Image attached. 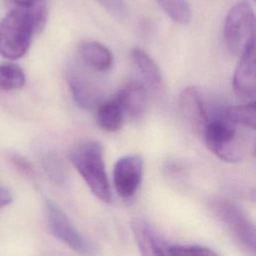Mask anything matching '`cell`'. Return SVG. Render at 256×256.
Wrapping results in <instances>:
<instances>
[{
  "mask_svg": "<svg viewBox=\"0 0 256 256\" xmlns=\"http://www.w3.org/2000/svg\"><path fill=\"white\" fill-rule=\"evenodd\" d=\"M45 20L43 1L29 7L15 5L0 20V55L12 60L23 57L33 35L41 31Z\"/></svg>",
  "mask_w": 256,
  "mask_h": 256,
  "instance_id": "1",
  "label": "cell"
},
{
  "mask_svg": "<svg viewBox=\"0 0 256 256\" xmlns=\"http://www.w3.org/2000/svg\"><path fill=\"white\" fill-rule=\"evenodd\" d=\"M200 136L206 147L223 161L239 162L245 154V144L240 138L237 125L227 118L224 108L210 107Z\"/></svg>",
  "mask_w": 256,
  "mask_h": 256,
  "instance_id": "2",
  "label": "cell"
},
{
  "mask_svg": "<svg viewBox=\"0 0 256 256\" xmlns=\"http://www.w3.org/2000/svg\"><path fill=\"white\" fill-rule=\"evenodd\" d=\"M69 158L92 193L101 201L110 202L112 196L100 142L96 140L80 142L71 149Z\"/></svg>",
  "mask_w": 256,
  "mask_h": 256,
  "instance_id": "3",
  "label": "cell"
},
{
  "mask_svg": "<svg viewBox=\"0 0 256 256\" xmlns=\"http://www.w3.org/2000/svg\"><path fill=\"white\" fill-rule=\"evenodd\" d=\"M208 206L232 236L247 250L255 253V227L245 211L237 203L222 197L210 199Z\"/></svg>",
  "mask_w": 256,
  "mask_h": 256,
  "instance_id": "4",
  "label": "cell"
},
{
  "mask_svg": "<svg viewBox=\"0 0 256 256\" xmlns=\"http://www.w3.org/2000/svg\"><path fill=\"white\" fill-rule=\"evenodd\" d=\"M254 10L247 1L233 5L224 19L223 38L228 50L240 55L254 41Z\"/></svg>",
  "mask_w": 256,
  "mask_h": 256,
  "instance_id": "5",
  "label": "cell"
},
{
  "mask_svg": "<svg viewBox=\"0 0 256 256\" xmlns=\"http://www.w3.org/2000/svg\"><path fill=\"white\" fill-rule=\"evenodd\" d=\"M45 215L51 233L79 254H95V246L72 224L66 213L53 200H45Z\"/></svg>",
  "mask_w": 256,
  "mask_h": 256,
  "instance_id": "6",
  "label": "cell"
},
{
  "mask_svg": "<svg viewBox=\"0 0 256 256\" xmlns=\"http://www.w3.org/2000/svg\"><path fill=\"white\" fill-rule=\"evenodd\" d=\"M143 161L139 155L128 154L120 157L113 169V184L122 198H131L142 182Z\"/></svg>",
  "mask_w": 256,
  "mask_h": 256,
  "instance_id": "7",
  "label": "cell"
},
{
  "mask_svg": "<svg viewBox=\"0 0 256 256\" xmlns=\"http://www.w3.org/2000/svg\"><path fill=\"white\" fill-rule=\"evenodd\" d=\"M233 88L238 96L254 100L256 92L254 41L250 42L240 54L233 75Z\"/></svg>",
  "mask_w": 256,
  "mask_h": 256,
  "instance_id": "8",
  "label": "cell"
},
{
  "mask_svg": "<svg viewBox=\"0 0 256 256\" xmlns=\"http://www.w3.org/2000/svg\"><path fill=\"white\" fill-rule=\"evenodd\" d=\"M179 106L184 119L200 136L210 109L202 93L195 87L183 89L179 98Z\"/></svg>",
  "mask_w": 256,
  "mask_h": 256,
  "instance_id": "9",
  "label": "cell"
},
{
  "mask_svg": "<svg viewBox=\"0 0 256 256\" xmlns=\"http://www.w3.org/2000/svg\"><path fill=\"white\" fill-rule=\"evenodd\" d=\"M66 81L77 105L85 110L97 106L100 100L96 84L81 69L71 67L66 71Z\"/></svg>",
  "mask_w": 256,
  "mask_h": 256,
  "instance_id": "10",
  "label": "cell"
},
{
  "mask_svg": "<svg viewBox=\"0 0 256 256\" xmlns=\"http://www.w3.org/2000/svg\"><path fill=\"white\" fill-rule=\"evenodd\" d=\"M131 230L142 255H166L170 243L165 241L145 218H133Z\"/></svg>",
  "mask_w": 256,
  "mask_h": 256,
  "instance_id": "11",
  "label": "cell"
},
{
  "mask_svg": "<svg viewBox=\"0 0 256 256\" xmlns=\"http://www.w3.org/2000/svg\"><path fill=\"white\" fill-rule=\"evenodd\" d=\"M124 116L131 120L140 119L147 105V94L142 84L130 82L123 86L115 96Z\"/></svg>",
  "mask_w": 256,
  "mask_h": 256,
  "instance_id": "12",
  "label": "cell"
},
{
  "mask_svg": "<svg viewBox=\"0 0 256 256\" xmlns=\"http://www.w3.org/2000/svg\"><path fill=\"white\" fill-rule=\"evenodd\" d=\"M82 62L95 71H108L113 64V55L103 44L96 41H86L79 47Z\"/></svg>",
  "mask_w": 256,
  "mask_h": 256,
  "instance_id": "13",
  "label": "cell"
},
{
  "mask_svg": "<svg viewBox=\"0 0 256 256\" xmlns=\"http://www.w3.org/2000/svg\"><path fill=\"white\" fill-rule=\"evenodd\" d=\"M131 59L146 83L151 88L158 89L162 82V76L157 63L140 48H134L131 51Z\"/></svg>",
  "mask_w": 256,
  "mask_h": 256,
  "instance_id": "14",
  "label": "cell"
},
{
  "mask_svg": "<svg viewBox=\"0 0 256 256\" xmlns=\"http://www.w3.org/2000/svg\"><path fill=\"white\" fill-rule=\"evenodd\" d=\"M124 118V113L115 97L100 104L96 111L98 125L108 132H115L121 129Z\"/></svg>",
  "mask_w": 256,
  "mask_h": 256,
  "instance_id": "15",
  "label": "cell"
},
{
  "mask_svg": "<svg viewBox=\"0 0 256 256\" xmlns=\"http://www.w3.org/2000/svg\"><path fill=\"white\" fill-rule=\"evenodd\" d=\"M224 112L227 118L237 126L250 128L252 130L255 129L256 106L254 100L242 105L228 106L224 108Z\"/></svg>",
  "mask_w": 256,
  "mask_h": 256,
  "instance_id": "16",
  "label": "cell"
},
{
  "mask_svg": "<svg viewBox=\"0 0 256 256\" xmlns=\"http://www.w3.org/2000/svg\"><path fill=\"white\" fill-rule=\"evenodd\" d=\"M25 74L21 67L12 63L0 65V91L10 92L25 85Z\"/></svg>",
  "mask_w": 256,
  "mask_h": 256,
  "instance_id": "17",
  "label": "cell"
},
{
  "mask_svg": "<svg viewBox=\"0 0 256 256\" xmlns=\"http://www.w3.org/2000/svg\"><path fill=\"white\" fill-rule=\"evenodd\" d=\"M159 7L176 23L186 24L191 19V7L187 0H155Z\"/></svg>",
  "mask_w": 256,
  "mask_h": 256,
  "instance_id": "18",
  "label": "cell"
},
{
  "mask_svg": "<svg viewBox=\"0 0 256 256\" xmlns=\"http://www.w3.org/2000/svg\"><path fill=\"white\" fill-rule=\"evenodd\" d=\"M166 255H189V256H201V255H217V252L202 245L195 244H169Z\"/></svg>",
  "mask_w": 256,
  "mask_h": 256,
  "instance_id": "19",
  "label": "cell"
},
{
  "mask_svg": "<svg viewBox=\"0 0 256 256\" xmlns=\"http://www.w3.org/2000/svg\"><path fill=\"white\" fill-rule=\"evenodd\" d=\"M111 15L117 19H125L128 15V9L124 0H97Z\"/></svg>",
  "mask_w": 256,
  "mask_h": 256,
  "instance_id": "20",
  "label": "cell"
},
{
  "mask_svg": "<svg viewBox=\"0 0 256 256\" xmlns=\"http://www.w3.org/2000/svg\"><path fill=\"white\" fill-rule=\"evenodd\" d=\"M45 168L50 177L58 183H62L65 181V171L62 165L57 161V159L53 156H48L45 160Z\"/></svg>",
  "mask_w": 256,
  "mask_h": 256,
  "instance_id": "21",
  "label": "cell"
},
{
  "mask_svg": "<svg viewBox=\"0 0 256 256\" xmlns=\"http://www.w3.org/2000/svg\"><path fill=\"white\" fill-rule=\"evenodd\" d=\"M12 202V195L9 190L0 186V207L6 206Z\"/></svg>",
  "mask_w": 256,
  "mask_h": 256,
  "instance_id": "22",
  "label": "cell"
},
{
  "mask_svg": "<svg viewBox=\"0 0 256 256\" xmlns=\"http://www.w3.org/2000/svg\"><path fill=\"white\" fill-rule=\"evenodd\" d=\"M13 3L16 6H22V7H29V6H33L43 0H12Z\"/></svg>",
  "mask_w": 256,
  "mask_h": 256,
  "instance_id": "23",
  "label": "cell"
}]
</instances>
